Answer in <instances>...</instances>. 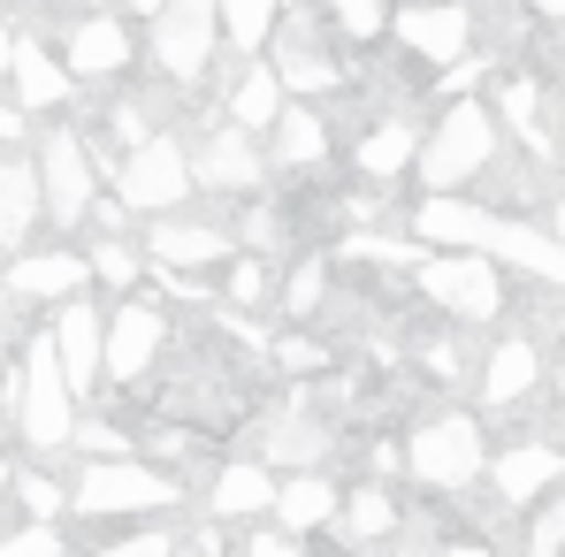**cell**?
Listing matches in <instances>:
<instances>
[{
  "label": "cell",
  "instance_id": "cell-1",
  "mask_svg": "<svg viewBox=\"0 0 565 557\" xmlns=\"http://www.w3.org/2000/svg\"><path fill=\"white\" fill-rule=\"evenodd\" d=\"M184 481L153 459H93L70 481V512L77 519H146V512H177Z\"/></svg>",
  "mask_w": 565,
  "mask_h": 557
},
{
  "label": "cell",
  "instance_id": "cell-2",
  "mask_svg": "<svg viewBox=\"0 0 565 557\" xmlns=\"http://www.w3.org/2000/svg\"><path fill=\"white\" fill-rule=\"evenodd\" d=\"M489 161H497V115H489L481 99H451V107L436 115V130L420 138V153H413L428 199H459Z\"/></svg>",
  "mask_w": 565,
  "mask_h": 557
},
{
  "label": "cell",
  "instance_id": "cell-3",
  "mask_svg": "<svg viewBox=\"0 0 565 557\" xmlns=\"http://www.w3.org/2000/svg\"><path fill=\"white\" fill-rule=\"evenodd\" d=\"M489 465V443H481V420L473 413H428L413 420L405 436V473L428 489V496H467Z\"/></svg>",
  "mask_w": 565,
  "mask_h": 557
},
{
  "label": "cell",
  "instance_id": "cell-4",
  "mask_svg": "<svg viewBox=\"0 0 565 557\" xmlns=\"http://www.w3.org/2000/svg\"><path fill=\"white\" fill-rule=\"evenodd\" d=\"M107 184H115V206H130V214H177L191 199V153L161 130V138H146L138 153H122V161L107 169Z\"/></svg>",
  "mask_w": 565,
  "mask_h": 557
},
{
  "label": "cell",
  "instance_id": "cell-5",
  "mask_svg": "<svg viewBox=\"0 0 565 557\" xmlns=\"http://www.w3.org/2000/svg\"><path fill=\"white\" fill-rule=\"evenodd\" d=\"M15 374H23V389H15L23 443H31V451H70V436H77V397H70V382H62V367H54V344L39 336Z\"/></svg>",
  "mask_w": 565,
  "mask_h": 557
},
{
  "label": "cell",
  "instance_id": "cell-6",
  "mask_svg": "<svg viewBox=\"0 0 565 557\" xmlns=\"http://www.w3.org/2000/svg\"><path fill=\"white\" fill-rule=\"evenodd\" d=\"M413 276H420V298L451 321H497L504 313V276L481 253H428Z\"/></svg>",
  "mask_w": 565,
  "mask_h": 557
},
{
  "label": "cell",
  "instance_id": "cell-7",
  "mask_svg": "<svg viewBox=\"0 0 565 557\" xmlns=\"http://www.w3.org/2000/svg\"><path fill=\"white\" fill-rule=\"evenodd\" d=\"M31 169H39V214H46L54 229L93 222V146H85L77 130H46Z\"/></svg>",
  "mask_w": 565,
  "mask_h": 557
},
{
  "label": "cell",
  "instance_id": "cell-8",
  "mask_svg": "<svg viewBox=\"0 0 565 557\" xmlns=\"http://www.w3.org/2000/svg\"><path fill=\"white\" fill-rule=\"evenodd\" d=\"M153 62H161V77H206L214 69V46H222V15H214V0H161L153 8Z\"/></svg>",
  "mask_w": 565,
  "mask_h": 557
},
{
  "label": "cell",
  "instance_id": "cell-9",
  "mask_svg": "<svg viewBox=\"0 0 565 557\" xmlns=\"http://www.w3.org/2000/svg\"><path fill=\"white\" fill-rule=\"evenodd\" d=\"M161 344H169V321H161V306H146V298H122V306L107 313V329H99V374H115V382H138V374H153Z\"/></svg>",
  "mask_w": 565,
  "mask_h": 557
},
{
  "label": "cell",
  "instance_id": "cell-10",
  "mask_svg": "<svg viewBox=\"0 0 565 557\" xmlns=\"http://www.w3.org/2000/svg\"><path fill=\"white\" fill-rule=\"evenodd\" d=\"M397 39H405V54H420L428 69H459V62H473V8L467 0L397 8Z\"/></svg>",
  "mask_w": 565,
  "mask_h": 557
},
{
  "label": "cell",
  "instance_id": "cell-11",
  "mask_svg": "<svg viewBox=\"0 0 565 557\" xmlns=\"http://www.w3.org/2000/svg\"><path fill=\"white\" fill-rule=\"evenodd\" d=\"M481 260H489V268H520V276L558 282V290H565V245L551 237V229H535V222L489 214V229H481Z\"/></svg>",
  "mask_w": 565,
  "mask_h": 557
},
{
  "label": "cell",
  "instance_id": "cell-12",
  "mask_svg": "<svg viewBox=\"0 0 565 557\" xmlns=\"http://www.w3.org/2000/svg\"><path fill=\"white\" fill-rule=\"evenodd\" d=\"M481 473H489L497 504L527 512V504H543V496L565 481V451L558 443H512V451H497V465H481Z\"/></svg>",
  "mask_w": 565,
  "mask_h": 557
},
{
  "label": "cell",
  "instance_id": "cell-13",
  "mask_svg": "<svg viewBox=\"0 0 565 557\" xmlns=\"http://www.w3.org/2000/svg\"><path fill=\"white\" fill-rule=\"evenodd\" d=\"M329 451H337V428L321 413H276L268 436H260L268 473H329Z\"/></svg>",
  "mask_w": 565,
  "mask_h": 557
},
{
  "label": "cell",
  "instance_id": "cell-14",
  "mask_svg": "<svg viewBox=\"0 0 565 557\" xmlns=\"http://www.w3.org/2000/svg\"><path fill=\"white\" fill-rule=\"evenodd\" d=\"M99 329H107V313L85 306V298H70L62 313H54V329H46V344H54V367L70 382V397H85L99 382Z\"/></svg>",
  "mask_w": 565,
  "mask_h": 557
},
{
  "label": "cell",
  "instance_id": "cell-15",
  "mask_svg": "<svg viewBox=\"0 0 565 557\" xmlns=\"http://www.w3.org/2000/svg\"><path fill=\"white\" fill-rule=\"evenodd\" d=\"M93 282V268H85V253H23V260H8V276H0V290L8 298H39V306H70L77 290Z\"/></svg>",
  "mask_w": 565,
  "mask_h": 557
},
{
  "label": "cell",
  "instance_id": "cell-16",
  "mask_svg": "<svg viewBox=\"0 0 565 557\" xmlns=\"http://www.w3.org/2000/svg\"><path fill=\"white\" fill-rule=\"evenodd\" d=\"M260 138H245V130H206V146L191 153V184H206V191H253L260 184Z\"/></svg>",
  "mask_w": 565,
  "mask_h": 557
},
{
  "label": "cell",
  "instance_id": "cell-17",
  "mask_svg": "<svg viewBox=\"0 0 565 557\" xmlns=\"http://www.w3.org/2000/svg\"><path fill=\"white\" fill-rule=\"evenodd\" d=\"M276 31H282V46H276V62H268V69H276L282 99H290V93H337V85H344L337 54H329L306 23H276Z\"/></svg>",
  "mask_w": 565,
  "mask_h": 557
},
{
  "label": "cell",
  "instance_id": "cell-18",
  "mask_svg": "<svg viewBox=\"0 0 565 557\" xmlns=\"http://www.w3.org/2000/svg\"><path fill=\"white\" fill-rule=\"evenodd\" d=\"M0 69L15 77V107H23V115H39V107H62V99L77 93V85H70V69L54 62V46H39V39H8Z\"/></svg>",
  "mask_w": 565,
  "mask_h": 557
},
{
  "label": "cell",
  "instance_id": "cell-19",
  "mask_svg": "<svg viewBox=\"0 0 565 557\" xmlns=\"http://www.w3.org/2000/svg\"><path fill=\"white\" fill-rule=\"evenodd\" d=\"M337 512H344V489H337L329 473H282V481H276V519H282L290 543L337 527Z\"/></svg>",
  "mask_w": 565,
  "mask_h": 557
},
{
  "label": "cell",
  "instance_id": "cell-20",
  "mask_svg": "<svg viewBox=\"0 0 565 557\" xmlns=\"http://www.w3.org/2000/svg\"><path fill=\"white\" fill-rule=\"evenodd\" d=\"M62 69H70V85L77 77H122L130 69V31L115 15H85L70 31V46H62Z\"/></svg>",
  "mask_w": 565,
  "mask_h": 557
},
{
  "label": "cell",
  "instance_id": "cell-21",
  "mask_svg": "<svg viewBox=\"0 0 565 557\" xmlns=\"http://www.w3.org/2000/svg\"><path fill=\"white\" fill-rule=\"evenodd\" d=\"M146 253H153L161 268H214V260H230V229H214V222H177V214H161V222L146 229Z\"/></svg>",
  "mask_w": 565,
  "mask_h": 557
},
{
  "label": "cell",
  "instance_id": "cell-22",
  "mask_svg": "<svg viewBox=\"0 0 565 557\" xmlns=\"http://www.w3.org/2000/svg\"><path fill=\"white\" fill-rule=\"evenodd\" d=\"M481 229H489V206L473 199H420L413 214V245H444V253H481Z\"/></svg>",
  "mask_w": 565,
  "mask_h": 557
},
{
  "label": "cell",
  "instance_id": "cell-23",
  "mask_svg": "<svg viewBox=\"0 0 565 557\" xmlns=\"http://www.w3.org/2000/svg\"><path fill=\"white\" fill-rule=\"evenodd\" d=\"M290 107L282 99V85H276V69L268 62H237V77H230V130H245V138H268L276 130V115Z\"/></svg>",
  "mask_w": 565,
  "mask_h": 557
},
{
  "label": "cell",
  "instance_id": "cell-24",
  "mask_svg": "<svg viewBox=\"0 0 565 557\" xmlns=\"http://www.w3.org/2000/svg\"><path fill=\"white\" fill-rule=\"evenodd\" d=\"M543 382V352H535V336H504L497 352H489V367H481V405H520L527 389Z\"/></svg>",
  "mask_w": 565,
  "mask_h": 557
},
{
  "label": "cell",
  "instance_id": "cell-25",
  "mask_svg": "<svg viewBox=\"0 0 565 557\" xmlns=\"http://www.w3.org/2000/svg\"><path fill=\"white\" fill-rule=\"evenodd\" d=\"M206 512H214V519H260V512H276V473L260 459L222 465L214 489H206Z\"/></svg>",
  "mask_w": 565,
  "mask_h": 557
},
{
  "label": "cell",
  "instance_id": "cell-26",
  "mask_svg": "<svg viewBox=\"0 0 565 557\" xmlns=\"http://www.w3.org/2000/svg\"><path fill=\"white\" fill-rule=\"evenodd\" d=\"M413 153H420V130H413L405 115H382L375 130L360 138V153H352V161H360V176H375V184H397V176L413 169Z\"/></svg>",
  "mask_w": 565,
  "mask_h": 557
},
{
  "label": "cell",
  "instance_id": "cell-27",
  "mask_svg": "<svg viewBox=\"0 0 565 557\" xmlns=\"http://www.w3.org/2000/svg\"><path fill=\"white\" fill-rule=\"evenodd\" d=\"M397 519H405V512H397V496L375 489V481H360V489L344 496V512H337V527H344V543H352V550H382V543L397 535Z\"/></svg>",
  "mask_w": 565,
  "mask_h": 557
},
{
  "label": "cell",
  "instance_id": "cell-28",
  "mask_svg": "<svg viewBox=\"0 0 565 557\" xmlns=\"http://www.w3.org/2000/svg\"><path fill=\"white\" fill-rule=\"evenodd\" d=\"M290 0H214V15H222V39L245 54V62H260L268 46H276V23Z\"/></svg>",
  "mask_w": 565,
  "mask_h": 557
},
{
  "label": "cell",
  "instance_id": "cell-29",
  "mask_svg": "<svg viewBox=\"0 0 565 557\" xmlns=\"http://www.w3.org/2000/svg\"><path fill=\"white\" fill-rule=\"evenodd\" d=\"M276 161L282 169H321L329 161V122H321V107H282L276 115Z\"/></svg>",
  "mask_w": 565,
  "mask_h": 557
},
{
  "label": "cell",
  "instance_id": "cell-30",
  "mask_svg": "<svg viewBox=\"0 0 565 557\" xmlns=\"http://www.w3.org/2000/svg\"><path fill=\"white\" fill-rule=\"evenodd\" d=\"M489 115H504V130H512V138H520V146L535 153V161H551V130H543V93H535L527 77H504V85H497V107H489Z\"/></svg>",
  "mask_w": 565,
  "mask_h": 557
},
{
  "label": "cell",
  "instance_id": "cell-31",
  "mask_svg": "<svg viewBox=\"0 0 565 557\" xmlns=\"http://www.w3.org/2000/svg\"><path fill=\"white\" fill-rule=\"evenodd\" d=\"M39 222V169L31 161H0V245H15Z\"/></svg>",
  "mask_w": 565,
  "mask_h": 557
},
{
  "label": "cell",
  "instance_id": "cell-32",
  "mask_svg": "<svg viewBox=\"0 0 565 557\" xmlns=\"http://www.w3.org/2000/svg\"><path fill=\"white\" fill-rule=\"evenodd\" d=\"M8 496H15L39 527H62V512H70V481H54V473H15Z\"/></svg>",
  "mask_w": 565,
  "mask_h": 557
},
{
  "label": "cell",
  "instance_id": "cell-33",
  "mask_svg": "<svg viewBox=\"0 0 565 557\" xmlns=\"http://www.w3.org/2000/svg\"><path fill=\"white\" fill-rule=\"evenodd\" d=\"M85 268H93V282H107V290L130 298V282H138V253H130L122 237H99L93 253H85Z\"/></svg>",
  "mask_w": 565,
  "mask_h": 557
},
{
  "label": "cell",
  "instance_id": "cell-34",
  "mask_svg": "<svg viewBox=\"0 0 565 557\" xmlns=\"http://www.w3.org/2000/svg\"><path fill=\"white\" fill-rule=\"evenodd\" d=\"M321 8H329V15H337V31H344V39H360V46H375L382 31H390V8H382V0H321Z\"/></svg>",
  "mask_w": 565,
  "mask_h": 557
},
{
  "label": "cell",
  "instance_id": "cell-35",
  "mask_svg": "<svg viewBox=\"0 0 565 557\" xmlns=\"http://www.w3.org/2000/svg\"><path fill=\"white\" fill-rule=\"evenodd\" d=\"M107 138H115L122 153H138L146 138H161V130H153V107H146L138 93H130V99H115V107H107Z\"/></svg>",
  "mask_w": 565,
  "mask_h": 557
},
{
  "label": "cell",
  "instance_id": "cell-36",
  "mask_svg": "<svg viewBox=\"0 0 565 557\" xmlns=\"http://www.w3.org/2000/svg\"><path fill=\"white\" fill-rule=\"evenodd\" d=\"M0 557H70V535H62V527H39V519H23L15 535H0Z\"/></svg>",
  "mask_w": 565,
  "mask_h": 557
},
{
  "label": "cell",
  "instance_id": "cell-37",
  "mask_svg": "<svg viewBox=\"0 0 565 557\" xmlns=\"http://www.w3.org/2000/svg\"><path fill=\"white\" fill-rule=\"evenodd\" d=\"M527 557H565V504L543 496L535 519H527Z\"/></svg>",
  "mask_w": 565,
  "mask_h": 557
},
{
  "label": "cell",
  "instance_id": "cell-38",
  "mask_svg": "<svg viewBox=\"0 0 565 557\" xmlns=\"http://www.w3.org/2000/svg\"><path fill=\"white\" fill-rule=\"evenodd\" d=\"M321 298H329V268H321V260H306L298 276L282 282V313H298V321L321 313Z\"/></svg>",
  "mask_w": 565,
  "mask_h": 557
},
{
  "label": "cell",
  "instance_id": "cell-39",
  "mask_svg": "<svg viewBox=\"0 0 565 557\" xmlns=\"http://www.w3.org/2000/svg\"><path fill=\"white\" fill-rule=\"evenodd\" d=\"M93 557H177V535H169V527H130V535L99 543Z\"/></svg>",
  "mask_w": 565,
  "mask_h": 557
},
{
  "label": "cell",
  "instance_id": "cell-40",
  "mask_svg": "<svg viewBox=\"0 0 565 557\" xmlns=\"http://www.w3.org/2000/svg\"><path fill=\"white\" fill-rule=\"evenodd\" d=\"M70 451H85V465H93V459H130V436H122V428H107V420H77Z\"/></svg>",
  "mask_w": 565,
  "mask_h": 557
},
{
  "label": "cell",
  "instance_id": "cell-41",
  "mask_svg": "<svg viewBox=\"0 0 565 557\" xmlns=\"http://www.w3.org/2000/svg\"><path fill=\"white\" fill-rule=\"evenodd\" d=\"M268 290H276V282H268V268H260V260H237V268H230V290H222V298H230L237 313H253V306H268Z\"/></svg>",
  "mask_w": 565,
  "mask_h": 557
},
{
  "label": "cell",
  "instance_id": "cell-42",
  "mask_svg": "<svg viewBox=\"0 0 565 557\" xmlns=\"http://www.w3.org/2000/svg\"><path fill=\"white\" fill-rule=\"evenodd\" d=\"M276 360H282V374H321V367H329V352H321L313 336H282Z\"/></svg>",
  "mask_w": 565,
  "mask_h": 557
},
{
  "label": "cell",
  "instance_id": "cell-43",
  "mask_svg": "<svg viewBox=\"0 0 565 557\" xmlns=\"http://www.w3.org/2000/svg\"><path fill=\"white\" fill-rule=\"evenodd\" d=\"M237 557H306L290 535H253V543H237Z\"/></svg>",
  "mask_w": 565,
  "mask_h": 557
},
{
  "label": "cell",
  "instance_id": "cell-44",
  "mask_svg": "<svg viewBox=\"0 0 565 557\" xmlns=\"http://www.w3.org/2000/svg\"><path fill=\"white\" fill-rule=\"evenodd\" d=\"M15 138H23V107H15V99H0V146H15Z\"/></svg>",
  "mask_w": 565,
  "mask_h": 557
},
{
  "label": "cell",
  "instance_id": "cell-45",
  "mask_svg": "<svg viewBox=\"0 0 565 557\" xmlns=\"http://www.w3.org/2000/svg\"><path fill=\"white\" fill-rule=\"evenodd\" d=\"M444 557H497V550H489V543H451Z\"/></svg>",
  "mask_w": 565,
  "mask_h": 557
},
{
  "label": "cell",
  "instance_id": "cell-46",
  "mask_svg": "<svg viewBox=\"0 0 565 557\" xmlns=\"http://www.w3.org/2000/svg\"><path fill=\"white\" fill-rule=\"evenodd\" d=\"M535 15H551V23H565V0H535Z\"/></svg>",
  "mask_w": 565,
  "mask_h": 557
},
{
  "label": "cell",
  "instance_id": "cell-47",
  "mask_svg": "<svg viewBox=\"0 0 565 557\" xmlns=\"http://www.w3.org/2000/svg\"><path fill=\"white\" fill-rule=\"evenodd\" d=\"M551 237H558V245H565V199H558V222H551Z\"/></svg>",
  "mask_w": 565,
  "mask_h": 557
},
{
  "label": "cell",
  "instance_id": "cell-48",
  "mask_svg": "<svg viewBox=\"0 0 565 557\" xmlns=\"http://www.w3.org/2000/svg\"><path fill=\"white\" fill-rule=\"evenodd\" d=\"M8 481H15V465H8V459H0V496H8Z\"/></svg>",
  "mask_w": 565,
  "mask_h": 557
},
{
  "label": "cell",
  "instance_id": "cell-49",
  "mask_svg": "<svg viewBox=\"0 0 565 557\" xmlns=\"http://www.w3.org/2000/svg\"><path fill=\"white\" fill-rule=\"evenodd\" d=\"M0 336H8V290H0Z\"/></svg>",
  "mask_w": 565,
  "mask_h": 557
},
{
  "label": "cell",
  "instance_id": "cell-50",
  "mask_svg": "<svg viewBox=\"0 0 565 557\" xmlns=\"http://www.w3.org/2000/svg\"><path fill=\"white\" fill-rule=\"evenodd\" d=\"M558 420H565V367H558Z\"/></svg>",
  "mask_w": 565,
  "mask_h": 557
},
{
  "label": "cell",
  "instance_id": "cell-51",
  "mask_svg": "<svg viewBox=\"0 0 565 557\" xmlns=\"http://www.w3.org/2000/svg\"><path fill=\"white\" fill-rule=\"evenodd\" d=\"M405 8H436V0H405Z\"/></svg>",
  "mask_w": 565,
  "mask_h": 557
},
{
  "label": "cell",
  "instance_id": "cell-52",
  "mask_svg": "<svg viewBox=\"0 0 565 557\" xmlns=\"http://www.w3.org/2000/svg\"><path fill=\"white\" fill-rule=\"evenodd\" d=\"M93 8H99V0H93Z\"/></svg>",
  "mask_w": 565,
  "mask_h": 557
}]
</instances>
